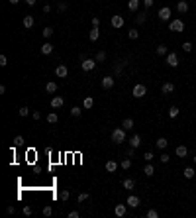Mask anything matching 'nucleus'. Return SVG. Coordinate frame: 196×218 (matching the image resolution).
Listing matches in <instances>:
<instances>
[{
  "label": "nucleus",
  "mask_w": 196,
  "mask_h": 218,
  "mask_svg": "<svg viewBox=\"0 0 196 218\" xmlns=\"http://www.w3.org/2000/svg\"><path fill=\"white\" fill-rule=\"evenodd\" d=\"M112 142L114 143H124L126 142V130L124 128H116V130H112Z\"/></svg>",
  "instance_id": "1"
},
{
  "label": "nucleus",
  "mask_w": 196,
  "mask_h": 218,
  "mask_svg": "<svg viewBox=\"0 0 196 218\" xmlns=\"http://www.w3.org/2000/svg\"><path fill=\"white\" fill-rule=\"evenodd\" d=\"M169 30H171V32H184V22L180 20V18L171 20V22H169Z\"/></svg>",
  "instance_id": "2"
},
{
  "label": "nucleus",
  "mask_w": 196,
  "mask_h": 218,
  "mask_svg": "<svg viewBox=\"0 0 196 218\" xmlns=\"http://www.w3.org/2000/svg\"><path fill=\"white\" fill-rule=\"evenodd\" d=\"M132 94L135 98H143L145 94H147V86L145 85H141V83H137L135 86H133V91H132Z\"/></svg>",
  "instance_id": "3"
},
{
  "label": "nucleus",
  "mask_w": 196,
  "mask_h": 218,
  "mask_svg": "<svg viewBox=\"0 0 196 218\" xmlns=\"http://www.w3.org/2000/svg\"><path fill=\"white\" fill-rule=\"evenodd\" d=\"M157 16H159V20H161V22H169V20H171V16H173V12H171L169 6H163V8L159 10Z\"/></svg>",
  "instance_id": "4"
},
{
  "label": "nucleus",
  "mask_w": 196,
  "mask_h": 218,
  "mask_svg": "<svg viewBox=\"0 0 196 218\" xmlns=\"http://www.w3.org/2000/svg\"><path fill=\"white\" fill-rule=\"evenodd\" d=\"M167 65H169V67H178V55L177 53H167Z\"/></svg>",
  "instance_id": "5"
},
{
  "label": "nucleus",
  "mask_w": 196,
  "mask_h": 218,
  "mask_svg": "<svg viewBox=\"0 0 196 218\" xmlns=\"http://www.w3.org/2000/svg\"><path fill=\"white\" fill-rule=\"evenodd\" d=\"M94 67H96V59H84V61L81 63V69H83V71H86V73L92 71Z\"/></svg>",
  "instance_id": "6"
},
{
  "label": "nucleus",
  "mask_w": 196,
  "mask_h": 218,
  "mask_svg": "<svg viewBox=\"0 0 196 218\" xmlns=\"http://www.w3.org/2000/svg\"><path fill=\"white\" fill-rule=\"evenodd\" d=\"M112 28H116V30H120V28H124V24H126V20H124V16H112Z\"/></svg>",
  "instance_id": "7"
},
{
  "label": "nucleus",
  "mask_w": 196,
  "mask_h": 218,
  "mask_svg": "<svg viewBox=\"0 0 196 218\" xmlns=\"http://www.w3.org/2000/svg\"><path fill=\"white\" fill-rule=\"evenodd\" d=\"M55 75L59 77V79H65L69 75V69H67V65H57L55 67Z\"/></svg>",
  "instance_id": "8"
},
{
  "label": "nucleus",
  "mask_w": 196,
  "mask_h": 218,
  "mask_svg": "<svg viewBox=\"0 0 196 218\" xmlns=\"http://www.w3.org/2000/svg\"><path fill=\"white\" fill-rule=\"evenodd\" d=\"M126 205H128V206H132V208H137V206L141 205V200H139V197H135V195H129L128 200H126Z\"/></svg>",
  "instance_id": "9"
},
{
  "label": "nucleus",
  "mask_w": 196,
  "mask_h": 218,
  "mask_svg": "<svg viewBox=\"0 0 196 218\" xmlns=\"http://www.w3.org/2000/svg\"><path fill=\"white\" fill-rule=\"evenodd\" d=\"M114 83H116V81H114V77H104L102 81H100L102 89H106V91H108V89H112V86H114Z\"/></svg>",
  "instance_id": "10"
},
{
  "label": "nucleus",
  "mask_w": 196,
  "mask_h": 218,
  "mask_svg": "<svg viewBox=\"0 0 196 218\" xmlns=\"http://www.w3.org/2000/svg\"><path fill=\"white\" fill-rule=\"evenodd\" d=\"M129 145H132V148H139V145H141V136L139 134H133L132 138H129Z\"/></svg>",
  "instance_id": "11"
},
{
  "label": "nucleus",
  "mask_w": 196,
  "mask_h": 218,
  "mask_svg": "<svg viewBox=\"0 0 196 218\" xmlns=\"http://www.w3.org/2000/svg\"><path fill=\"white\" fill-rule=\"evenodd\" d=\"M114 212H116V216H126L128 214V206L126 205H116V208H114Z\"/></svg>",
  "instance_id": "12"
},
{
  "label": "nucleus",
  "mask_w": 196,
  "mask_h": 218,
  "mask_svg": "<svg viewBox=\"0 0 196 218\" xmlns=\"http://www.w3.org/2000/svg\"><path fill=\"white\" fill-rule=\"evenodd\" d=\"M177 12H178V14H186V12H188V2H186V0H178Z\"/></svg>",
  "instance_id": "13"
},
{
  "label": "nucleus",
  "mask_w": 196,
  "mask_h": 218,
  "mask_svg": "<svg viewBox=\"0 0 196 218\" xmlns=\"http://www.w3.org/2000/svg\"><path fill=\"white\" fill-rule=\"evenodd\" d=\"M53 43H49V41H45V43H43V45H41V55H49V53H53Z\"/></svg>",
  "instance_id": "14"
},
{
  "label": "nucleus",
  "mask_w": 196,
  "mask_h": 218,
  "mask_svg": "<svg viewBox=\"0 0 196 218\" xmlns=\"http://www.w3.org/2000/svg\"><path fill=\"white\" fill-rule=\"evenodd\" d=\"M22 24H24V28H26V30H30V28H33L35 20H33V16H24V20H22Z\"/></svg>",
  "instance_id": "15"
},
{
  "label": "nucleus",
  "mask_w": 196,
  "mask_h": 218,
  "mask_svg": "<svg viewBox=\"0 0 196 218\" xmlns=\"http://www.w3.org/2000/svg\"><path fill=\"white\" fill-rule=\"evenodd\" d=\"M63 104H65L63 96H53V98H51V108H61Z\"/></svg>",
  "instance_id": "16"
},
{
  "label": "nucleus",
  "mask_w": 196,
  "mask_h": 218,
  "mask_svg": "<svg viewBox=\"0 0 196 218\" xmlns=\"http://www.w3.org/2000/svg\"><path fill=\"white\" fill-rule=\"evenodd\" d=\"M161 91H163V94H171V92H175V85L173 83H163Z\"/></svg>",
  "instance_id": "17"
},
{
  "label": "nucleus",
  "mask_w": 196,
  "mask_h": 218,
  "mask_svg": "<svg viewBox=\"0 0 196 218\" xmlns=\"http://www.w3.org/2000/svg\"><path fill=\"white\" fill-rule=\"evenodd\" d=\"M175 153H177V157H186L188 155V148L186 145H178V148L175 149Z\"/></svg>",
  "instance_id": "18"
},
{
  "label": "nucleus",
  "mask_w": 196,
  "mask_h": 218,
  "mask_svg": "<svg viewBox=\"0 0 196 218\" xmlns=\"http://www.w3.org/2000/svg\"><path fill=\"white\" fill-rule=\"evenodd\" d=\"M143 173H145V177H153L155 175V167L151 165V163H147V165L143 167Z\"/></svg>",
  "instance_id": "19"
},
{
  "label": "nucleus",
  "mask_w": 196,
  "mask_h": 218,
  "mask_svg": "<svg viewBox=\"0 0 196 218\" xmlns=\"http://www.w3.org/2000/svg\"><path fill=\"white\" fill-rule=\"evenodd\" d=\"M92 106H94V98H92V96H86V98L83 100V108H84V110H90Z\"/></svg>",
  "instance_id": "20"
},
{
  "label": "nucleus",
  "mask_w": 196,
  "mask_h": 218,
  "mask_svg": "<svg viewBox=\"0 0 196 218\" xmlns=\"http://www.w3.org/2000/svg\"><path fill=\"white\" fill-rule=\"evenodd\" d=\"M122 128H124L126 132H129V130H133V120H132V118H126L124 122H122Z\"/></svg>",
  "instance_id": "21"
},
{
  "label": "nucleus",
  "mask_w": 196,
  "mask_h": 218,
  "mask_svg": "<svg viewBox=\"0 0 196 218\" xmlns=\"http://www.w3.org/2000/svg\"><path fill=\"white\" fill-rule=\"evenodd\" d=\"M116 169H118V163H116L114 159H110V161H106V171H108V173H114Z\"/></svg>",
  "instance_id": "22"
},
{
  "label": "nucleus",
  "mask_w": 196,
  "mask_h": 218,
  "mask_svg": "<svg viewBox=\"0 0 196 218\" xmlns=\"http://www.w3.org/2000/svg\"><path fill=\"white\" fill-rule=\"evenodd\" d=\"M139 4H141V0H129V2H128V8L132 10V12H137Z\"/></svg>",
  "instance_id": "23"
},
{
  "label": "nucleus",
  "mask_w": 196,
  "mask_h": 218,
  "mask_svg": "<svg viewBox=\"0 0 196 218\" xmlns=\"http://www.w3.org/2000/svg\"><path fill=\"white\" fill-rule=\"evenodd\" d=\"M155 145H157L159 149H165L167 145H169V140H167V138H159V140L155 142Z\"/></svg>",
  "instance_id": "24"
},
{
  "label": "nucleus",
  "mask_w": 196,
  "mask_h": 218,
  "mask_svg": "<svg viewBox=\"0 0 196 218\" xmlns=\"http://www.w3.org/2000/svg\"><path fill=\"white\" fill-rule=\"evenodd\" d=\"M145 20H147V14H145V12H139V14L135 16V22H137V26L145 24Z\"/></svg>",
  "instance_id": "25"
},
{
  "label": "nucleus",
  "mask_w": 196,
  "mask_h": 218,
  "mask_svg": "<svg viewBox=\"0 0 196 218\" xmlns=\"http://www.w3.org/2000/svg\"><path fill=\"white\" fill-rule=\"evenodd\" d=\"M88 35H90V41H96V39L100 38V30H98V28H92Z\"/></svg>",
  "instance_id": "26"
},
{
  "label": "nucleus",
  "mask_w": 196,
  "mask_h": 218,
  "mask_svg": "<svg viewBox=\"0 0 196 218\" xmlns=\"http://www.w3.org/2000/svg\"><path fill=\"white\" fill-rule=\"evenodd\" d=\"M120 167H122V169H124V171H128V169H129V167H132V159H129V157H126V159H122V163H120Z\"/></svg>",
  "instance_id": "27"
},
{
  "label": "nucleus",
  "mask_w": 196,
  "mask_h": 218,
  "mask_svg": "<svg viewBox=\"0 0 196 218\" xmlns=\"http://www.w3.org/2000/svg\"><path fill=\"white\" fill-rule=\"evenodd\" d=\"M194 175H196L194 167H184V177H186V179H192Z\"/></svg>",
  "instance_id": "28"
},
{
  "label": "nucleus",
  "mask_w": 196,
  "mask_h": 218,
  "mask_svg": "<svg viewBox=\"0 0 196 218\" xmlns=\"http://www.w3.org/2000/svg\"><path fill=\"white\" fill-rule=\"evenodd\" d=\"M133 187H135V181L133 179H126L124 181V189H126V191H132Z\"/></svg>",
  "instance_id": "29"
},
{
  "label": "nucleus",
  "mask_w": 196,
  "mask_h": 218,
  "mask_svg": "<svg viewBox=\"0 0 196 218\" xmlns=\"http://www.w3.org/2000/svg\"><path fill=\"white\" fill-rule=\"evenodd\" d=\"M47 122H49V124H57V122H59V116H57L55 112L47 114Z\"/></svg>",
  "instance_id": "30"
},
{
  "label": "nucleus",
  "mask_w": 196,
  "mask_h": 218,
  "mask_svg": "<svg viewBox=\"0 0 196 218\" xmlns=\"http://www.w3.org/2000/svg\"><path fill=\"white\" fill-rule=\"evenodd\" d=\"M169 53V49H167L165 43H161V45H157V55H167Z\"/></svg>",
  "instance_id": "31"
},
{
  "label": "nucleus",
  "mask_w": 196,
  "mask_h": 218,
  "mask_svg": "<svg viewBox=\"0 0 196 218\" xmlns=\"http://www.w3.org/2000/svg\"><path fill=\"white\" fill-rule=\"evenodd\" d=\"M81 112H83V108H78V106H73L71 108V116H73V118H78Z\"/></svg>",
  "instance_id": "32"
},
{
  "label": "nucleus",
  "mask_w": 196,
  "mask_h": 218,
  "mask_svg": "<svg viewBox=\"0 0 196 218\" xmlns=\"http://www.w3.org/2000/svg\"><path fill=\"white\" fill-rule=\"evenodd\" d=\"M45 91H47L49 94L57 92V85H55V83H47V85H45Z\"/></svg>",
  "instance_id": "33"
},
{
  "label": "nucleus",
  "mask_w": 196,
  "mask_h": 218,
  "mask_svg": "<svg viewBox=\"0 0 196 218\" xmlns=\"http://www.w3.org/2000/svg\"><path fill=\"white\" fill-rule=\"evenodd\" d=\"M126 67V61H118L114 65V73H122V69Z\"/></svg>",
  "instance_id": "34"
},
{
  "label": "nucleus",
  "mask_w": 196,
  "mask_h": 218,
  "mask_svg": "<svg viewBox=\"0 0 196 218\" xmlns=\"http://www.w3.org/2000/svg\"><path fill=\"white\" fill-rule=\"evenodd\" d=\"M178 112H180V110H178L177 106H171V108H169V118H177Z\"/></svg>",
  "instance_id": "35"
},
{
  "label": "nucleus",
  "mask_w": 196,
  "mask_h": 218,
  "mask_svg": "<svg viewBox=\"0 0 196 218\" xmlns=\"http://www.w3.org/2000/svg\"><path fill=\"white\" fill-rule=\"evenodd\" d=\"M128 35H129V39H137V38H139V32H137L135 28H132V30L128 32Z\"/></svg>",
  "instance_id": "36"
},
{
  "label": "nucleus",
  "mask_w": 196,
  "mask_h": 218,
  "mask_svg": "<svg viewBox=\"0 0 196 218\" xmlns=\"http://www.w3.org/2000/svg\"><path fill=\"white\" fill-rule=\"evenodd\" d=\"M18 114L22 116V118H26V116H28V114H30V108H28V106H22V108H20V110H18Z\"/></svg>",
  "instance_id": "37"
},
{
  "label": "nucleus",
  "mask_w": 196,
  "mask_h": 218,
  "mask_svg": "<svg viewBox=\"0 0 196 218\" xmlns=\"http://www.w3.org/2000/svg\"><path fill=\"white\" fill-rule=\"evenodd\" d=\"M51 35H53V28H43V38H51Z\"/></svg>",
  "instance_id": "38"
},
{
  "label": "nucleus",
  "mask_w": 196,
  "mask_h": 218,
  "mask_svg": "<svg viewBox=\"0 0 196 218\" xmlns=\"http://www.w3.org/2000/svg\"><path fill=\"white\" fill-rule=\"evenodd\" d=\"M143 159H145V163H151V161H153V153H151V151H145Z\"/></svg>",
  "instance_id": "39"
},
{
  "label": "nucleus",
  "mask_w": 196,
  "mask_h": 218,
  "mask_svg": "<svg viewBox=\"0 0 196 218\" xmlns=\"http://www.w3.org/2000/svg\"><path fill=\"white\" fill-rule=\"evenodd\" d=\"M106 59V51H98L96 53V63H102Z\"/></svg>",
  "instance_id": "40"
},
{
  "label": "nucleus",
  "mask_w": 196,
  "mask_h": 218,
  "mask_svg": "<svg viewBox=\"0 0 196 218\" xmlns=\"http://www.w3.org/2000/svg\"><path fill=\"white\" fill-rule=\"evenodd\" d=\"M14 145H16V148L24 145V138H22V136H16V138H14Z\"/></svg>",
  "instance_id": "41"
},
{
  "label": "nucleus",
  "mask_w": 196,
  "mask_h": 218,
  "mask_svg": "<svg viewBox=\"0 0 196 218\" xmlns=\"http://www.w3.org/2000/svg\"><path fill=\"white\" fill-rule=\"evenodd\" d=\"M69 197H71L69 191H61V193H59V199H61V200H69Z\"/></svg>",
  "instance_id": "42"
},
{
  "label": "nucleus",
  "mask_w": 196,
  "mask_h": 218,
  "mask_svg": "<svg viewBox=\"0 0 196 218\" xmlns=\"http://www.w3.org/2000/svg\"><path fill=\"white\" fill-rule=\"evenodd\" d=\"M183 51H186V53L192 51V43H190V41H184V43H183Z\"/></svg>",
  "instance_id": "43"
},
{
  "label": "nucleus",
  "mask_w": 196,
  "mask_h": 218,
  "mask_svg": "<svg viewBox=\"0 0 196 218\" xmlns=\"http://www.w3.org/2000/svg\"><path fill=\"white\" fill-rule=\"evenodd\" d=\"M169 153H161V155H159V161H161V163H169Z\"/></svg>",
  "instance_id": "44"
},
{
  "label": "nucleus",
  "mask_w": 196,
  "mask_h": 218,
  "mask_svg": "<svg viewBox=\"0 0 196 218\" xmlns=\"http://www.w3.org/2000/svg\"><path fill=\"white\" fill-rule=\"evenodd\" d=\"M53 214V208L51 206H43V216H51Z\"/></svg>",
  "instance_id": "45"
},
{
  "label": "nucleus",
  "mask_w": 196,
  "mask_h": 218,
  "mask_svg": "<svg viewBox=\"0 0 196 218\" xmlns=\"http://www.w3.org/2000/svg\"><path fill=\"white\" fill-rule=\"evenodd\" d=\"M126 155H128V157H133V155H135V148H132V145H129V148L126 149Z\"/></svg>",
  "instance_id": "46"
},
{
  "label": "nucleus",
  "mask_w": 196,
  "mask_h": 218,
  "mask_svg": "<svg viewBox=\"0 0 196 218\" xmlns=\"http://www.w3.org/2000/svg\"><path fill=\"white\" fill-rule=\"evenodd\" d=\"M147 216H149V218H157V216H159V212H157L155 208H151V210H147Z\"/></svg>",
  "instance_id": "47"
},
{
  "label": "nucleus",
  "mask_w": 196,
  "mask_h": 218,
  "mask_svg": "<svg viewBox=\"0 0 196 218\" xmlns=\"http://www.w3.org/2000/svg\"><path fill=\"white\" fill-rule=\"evenodd\" d=\"M84 200H88V193H81L78 195V202H84Z\"/></svg>",
  "instance_id": "48"
},
{
  "label": "nucleus",
  "mask_w": 196,
  "mask_h": 218,
  "mask_svg": "<svg viewBox=\"0 0 196 218\" xmlns=\"http://www.w3.org/2000/svg\"><path fill=\"white\" fill-rule=\"evenodd\" d=\"M8 65V59H6V55H0V67H6Z\"/></svg>",
  "instance_id": "49"
},
{
  "label": "nucleus",
  "mask_w": 196,
  "mask_h": 218,
  "mask_svg": "<svg viewBox=\"0 0 196 218\" xmlns=\"http://www.w3.org/2000/svg\"><path fill=\"white\" fill-rule=\"evenodd\" d=\"M22 212H24L26 216H30V214H32V206H28V205H26V206H24V210H22Z\"/></svg>",
  "instance_id": "50"
},
{
  "label": "nucleus",
  "mask_w": 196,
  "mask_h": 218,
  "mask_svg": "<svg viewBox=\"0 0 196 218\" xmlns=\"http://www.w3.org/2000/svg\"><path fill=\"white\" fill-rule=\"evenodd\" d=\"M98 26H100V18L94 16V18H92V28H98Z\"/></svg>",
  "instance_id": "51"
},
{
  "label": "nucleus",
  "mask_w": 196,
  "mask_h": 218,
  "mask_svg": "<svg viewBox=\"0 0 196 218\" xmlns=\"http://www.w3.org/2000/svg\"><path fill=\"white\" fill-rule=\"evenodd\" d=\"M143 6L145 8H151V6H153V0H143Z\"/></svg>",
  "instance_id": "52"
},
{
  "label": "nucleus",
  "mask_w": 196,
  "mask_h": 218,
  "mask_svg": "<svg viewBox=\"0 0 196 218\" xmlns=\"http://www.w3.org/2000/svg\"><path fill=\"white\" fill-rule=\"evenodd\" d=\"M32 116H33V120H39V118H41V112L35 110V112H32Z\"/></svg>",
  "instance_id": "53"
},
{
  "label": "nucleus",
  "mask_w": 196,
  "mask_h": 218,
  "mask_svg": "<svg viewBox=\"0 0 196 218\" xmlns=\"http://www.w3.org/2000/svg\"><path fill=\"white\" fill-rule=\"evenodd\" d=\"M65 10H67V4H65V2H59V12H65Z\"/></svg>",
  "instance_id": "54"
},
{
  "label": "nucleus",
  "mask_w": 196,
  "mask_h": 218,
  "mask_svg": "<svg viewBox=\"0 0 196 218\" xmlns=\"http://www.w3.org/2000/svg\"><path fill=\"white\" fill-rule=\"evenodd\" d=\"M69 218H78V212H77V210H73V212H69Z\"/></svg>",
  "instance_id": "55"
},
{
  "label": "nucleus",
  "mask_w": 196,
  "mask_h": 218,
  "mask_svg": "<svg viewBox=\"0 0 196 218\" xmlns=\"http://www.w3.org/2000/svg\"><path fill=\"white\" fill-rule=\"evenodd\" d=\"M43 12H45V14H49V12H51V6H49V4H45V6H43Z\"/></svg>",
  "instance_id": "56"
},
{
  "label": "nucleus",
  "mask_w": 196,
  "mask_h": 218,
  "mask_svg": "<svg viewBox=\"0 0 196 218\" xmlns=\"http://www.w3.org/2000/svg\"><path fill=\"white\" fill-rule=\"evenodd\" d=\"M6 212H8V214H14V212H16V208H14V206H8V208H6Z\"/></svg>",
  "instance_id": "57"
},
{
  "label": "nucleus",
  "mask_w": 196,
  "mask_h": 218,
  "mask_svg": "<svg viewBox=\"0 0 196 218\" xmlns=\"http://www.w3.org/2000/svg\"><path fill=\"white\" fill-rule=\"evenodd\" d=\"M24 2H26V4H28V6H33V4H35V2H38V0H24Z\"/></svg>",
  "instance_id": "58"
},
{
  "label": "nucleus",
  "mask_w": 196,
  "mask_h": 218,
  "mask_svg": "<svg viewBox=\"0 0 196 218\" xmlns=\"http://www.w3.org/2000/svg\"><path fill=\"white\" fill-rule=\"evenodd\" d=\"M20 2V0H10V4H18Z\"/></svg>",
  "instance_id": "59"
},
{
  "label": "nucleus",
  "mask_w": 196,
  "mask_h": 218,
  "mask_svg": "<svg viewBox=\"0 0 196 218\" xmlns=\"http://www.w3.org/2000/svg\"><path fill=\"white\" fill-rule=\"evenodd\" d=\"M192 161H194V163H196V155H194V157H192Z\"/></svg>",
  "instance_id": "60"
}]
</instances>
